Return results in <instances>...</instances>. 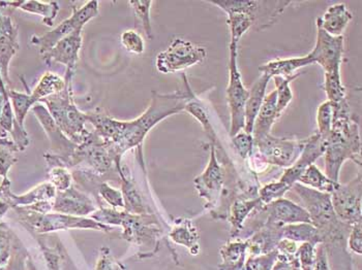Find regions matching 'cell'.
I'll return each instance as SVG.
<instances>
[{"label": "cell", "mask_w": 362, "mask_h": 270, "mask_svg": "<svg viewBox=\"0 0 362 270\" xmlns=\"http://www.w3.org/2000/svg\"><path fill=\"white\" fill-rule=\"evenodd\" d=\"M183 82V89L175 92L162 94L153 91L148 108L140 117L131 121L114 119L102 109L86 113L87 121L93 125L95 133L108 144L115 163L122 162V156L129 149H140L149 131L158 123L185 111V104L194 91L185 75Z\"/></svg>", "instance_id": "6da1fadb"}, {"label": "cell", "mask_w": 362, "mask_h": 270, "mask_svg": "<svg viewBox=\"0 0 362 270\" xmlns=\"http://www.w3.org/2000/svg\"><path fill=\"white\" fill-rule=\"evenodd\" d=\"M334 106L332 131L325 140V175L339 183L346 160L361 166V140L358 123L352 119L347 100Z\"/></svg>", "instance_id": "7a4b0ae2"}, {"label": "cell", "mask_w": 362, "mask_h": 270, "mask_svg": "<svg viewBox=\"0 0 362 270\" xmlns=\"http://www.w3.org/2000/svg\"><path fill=\"white\" fill-rule=\"evenodd\" d=\"M290 191L294 192L303 205L312 220V224L318 230L326 249L335 245L344 247L347 245L349 232L352 226L341 222L335 215L330 194L295 183Z\"/></svg>", "instance_id": "3957f363"}, {"label": "cell", "mask_w": 362, "mask_h": 270, "mask_svg": "<svg viewBox=\"0 0 362 270\" xmlns=\"http://www.w3.org/2000/svg\"><path fill=\"white\" fill-rule=\"evenodd\" d=\"M71 84L73 82H66L64 90L44 98L39 104L46 106L62 133L68 136L71 142L79 145L89 135L90 130L86 128V124L88 123L86 113L80 111L75 104Z\"/></svg>", "instance_id": "277c9868"}, {"label": "cell", "mask_w": 362, "mask_h": 270, "mask_svg": "<svg viewBox=\"0 0 362 270\" xmlns=\"http://www.w3.org/2000/svg\"><path fill=\"white\" fill-rule=\"evenodd\" d=\"M16 215L20 223L30 232L31 234L53 233L60 230L91 229L97 231L111 232L113 227L100 224L97 221L85 216L64 215V214L52 213L40 214L31 211L28 207H14Z\"/></svg>", "instance_id": "5b68a950"}, {"label": "cell", "mask_w": 362, "mask_h": 270, "mask_svg": "<svg viewBox=\"0 0 362 270\" xmlns=\"http://www.w3.org/2000/svg\"><path fill=\"white\" fill-rule=\"evenodd\" d=\"M83 167L100 178H111L109 175L117 173L115 159L108 144L95 133L90 131L81 144L78 145L66 163V168Z\"/></svg>", "instance_id": "8992f818"}, {"label": "cell", "mask_w": 362, "mask_h": 270, "mask_svg": "<svg viewBox=\"0 0 362 270\" xmlns=\"http://www.w3.org/2000/svg\"><path fill=\"white\" fill-rule=\"evenodd\" d=\"M229 82H228L227 102L230 111V137L245 129V109L250 91L245 88L241 79V73L237 66L238 44L230 42L229 47Z\"/></svg>", "instance_id": "52a82bcc"}, {"label": "cell", "mask_w": 362, "mask_h": 270, "mask_svg": "<svg viewBox=\"0 0 362 270\" xmlns=\"http://www.w3.org/2000/svg\"><path fill=\"white\" fill-rule=\"evenodd\" d=\"M73 14L64 20L57 27L42 35H33L30 42L39 48L40 55L47 54L58 42L73 33L76 29L84 28L91 20L98 16V1L91 0L86 2L81 8L71 6Z\"/></svg>", "instance_id": "ba28073f"}, {"label": "cell", "mask_w": 362, "mask_h": 270, "mask_svg": "<svg viewBox=\"0 0 362 270\" xmlns=\"http://www.w3.org/2000/svg\"><path fill=\"white\" fill-rule=\"evenodd\" d=\"M31 111L51 142L52 153H46L44 155L48 167L62 166L66 168V163L78 145L71 142L70 138L62 133L44 104H35Z\"/></svg>", "instance_id": "9c48e42d"}, {"label": "cell", "mask_w": 362, "mask_h": 270, "mask_svg": "<svg viewBox=\"0 0 362 270\" xmlns=\"http://www.w3.org/2000/svg\"><path fill=\"white\" fill-rule=\"evenodd\" d=\"M207 52L203 47L182 39H175L166 50L156 56V68L158 73H173L202 63Z\"/></svg>", "instance_id": "30bf717a"}, {"label": "cell", "mask_w": 362, "mask_h": 270, "mask_svg": "<svg viewBox=\"0 0 362 270\" xmlns=\"http://www.w3.org/2000/svg\"><path fill=\"white\" fill-rule=\"evenodd\" d=\"M218 6L223 12L243 13L249 15L254 21V26L262 25V28L272 25L276 18L283 14L291 1H260V0H212L209 1Z\"/></svg>", "instance_id": "8fae6325"}, {"label": "cell", "mask_w": 362, "mask_h": 270, "mask_svg": "<svg viewBox=\"0 0 362 270\" xmlns=\"http://www.w3.org/2000/svg\"><path fill=\"white\" fill-rule=\"evenodd\" d=\"M118 226L124 229L122 234L124 240L142 247H156L163 234L162 227L154 214L134 215L122 211Z\"/></svg>", "instance_id": "7c38bea8"}, {"label": "cell", "mask_w": 362, "mask_h": 270, "mask_svg": "<svg viewBox=\"0 0 362 270\" xmlns=\"http://www.w3.org/2000/svg\"><path fill=\"white\" fill-rule=\"evenodd\" d=\"M305 140H290L268 135L255 144L257 153L263 161L274 166H291L298 159L305 147Z\"/></svg>", "instance_id": "4fadbf2b"}, {"label": "cell", "mask_w": 362, "mask_h": 270, "mask_svg": "<svg viewBox=\"0 0 362 270\" xmlns=\"http://www.w3.org/2000/svg\"><path fill=\"white\" fill-rule=\"evenodd\" d=\"M361 189V173H359L348 184H339L330 194L335 215L341 222L350 226L362 223Z\"/></svg>", "instance_id": "5bb4252c"}, {"label": "cell", "mask_w": 362, "mask_h": 270, "mask_svg": "<svg viewBox=\"0 0 362 270\" xmlns=\"http://www.w3.org/2000/svg\"><path fill=\"white\" fill-rule=\"evenodd\" d=\"M209 149V164L205 171L197 176L194 183L199 196L205 200V207L212 211L216 209L218 200L223 195L226 169L222 166V163L218 161L216 147L210 144Z\"/></svg>", "instance_id": "9a60e30c"}, {"label": "cell", "mask_w": 362, "mask_h": 270, "mask_svg": "<svg viewBox=\"0 0 362 270\" xmlns=\"http://www.w3.org/2000/svg\"><path fill=\"white\" fill-rule=\"evenodd\" d=\"M82 32L83 28L76 29L70 35L58 42L47 54L42 56V60L48 66H51L52 63L66 66V75L64 78L66 82H73L79 61L80 50L83 44Z\"/></svg>", "instance_id": "2e32d148"}, {"label": "cell", "mask_w": 362, "mask_h": 270, "mask_svg": "<svg viewBox=\"0 0 362 270\" xmlns=\"http://www.w3.org/2000/svg\"><path fill=\"white\" fill-rule=\"evenodd\" d=\"M345 39L341 37H332L322 29L320 23L317 21V41L312 52L308 53L319 64L325 73L341 70V60L344 55Z\"/></svg>", "instance_id": "e0dca14e"}, {"label": "cell", "mask_w": 362, "mask_h": 270, "mask_svg": "<svg viewBox=\"0 0 362 270\" xmlns=\"http://www.w3.org/2000/svg\"><path fill=\"white\" fill-rule=\"evenodd\" d=\"M19 32L11 16L0 13V73L10 89V63L19 51Z\"/></svg>", "instance_id": "ac0fdd59"}, {"label": "cell", "mask_w": 362, "mask_h": 270, "mask_svg": "<svg viewBox=\"0 0 362 270\" xmlns=\"http://www.w3.org/2000/svg\"><path fill=\"white\" fill-rule=\"evenodd\" d=\"M98 207L88 194L77 187L71 186L66 191L56 192L53 200V211L75 216H90Z\"/></svg>", "instance_id": "d6986e66"}, {"label": "cell", "mask_w": 362, "mask_h": 270, "mask_svg": "<svg viewBox=\"0 0 362 270\" xmlns=\"http://www.w3.org/2000/svg\"><path fill=\"white\" fill-rule=\"evenodd\" d=\"M325 152V142L322 140L318 133H314L305 140V147L296 162L286 168L283 176L279 178L281 183L292 188L295 183H298L299 178L305 173L310 165L314 164Z\"/></svg>", "instance_id": "ffe728a7"}, {"label": "cell", "mask_w": 362, "mask_h": 270, "mask_svg": "<svg viewBox=\"0 0 362 270\" xmlns=\"http://www.w3.org/2000/svg\"><path fill=\"white\" fill-rule=\"evenodd\" d=\"M264 209L265 223L268 224L281 225V226L297 224V223L312 224L310 216L305 207L286 198H281L270 204L264 205Z\"/></svg>", "instance_id": "44dd1931"}, {"label": "cell", "mask_w": 362, "mask_h": 270, "mask_svg": "<svg viewBox=\"0 0 362 270\" xmlns=\"http://www.w3.org/2000/svg\"><path fill=\"white\" fill-rule=\"evenodd\" d=\"M33 236L41 247L48 270L74 269L73 262L57 236L52 233L33 234Z\"/></svg>", "instance_id": "7402d4cb"}, {"label": "cell", "mask_w": 362, "mask_h": 270, "mask_svg": "<svg viewBox=\"0 0 362 270\" xmlns=\"http://www.w3.org/2000/svg\"><path fill=\"white\" fill-rule=\"evenodd\" d=\"M115 167L117 169L118 176H119L120 183H122V190L120 191H122V197H124V211L134 214V215L153 214L151 207L145 203L144 198H143L136 183L124 173L122 163H116Z\"/></svg>", "instance_id": "603a6c76"}, {"label": "cell", "mask_w": 362, "mask_h": 270, "mask_svg": "<svg viewBox=\"0 0 362 270\" xmlns=\"http://www.w3.org/2000/svg\"><path fill=\"white\" fill-rule=\"evenodd\" d=\"M0 8L8 10H19L28 14L42 17L44 25L53 27L56 17L59 13V4L57 1H37V0H25V1H0Z\"/></svg>", "instance_id": "cb8c5ba5"}, {"label": "cell", "mask_w": 362, "mask_h": 270, "mask_svg": "<svg viewBox=\"0 0 362 270\" xmlns=\"http://www.w3.org/2000/svg\"><path fill=\"white\" fill-rule=\"evenodd\" d=\"M278 119L276 92V90H274L269 94L265 96L262 106H261L258 116L255 120L252 133L254 146L259 140H263L266 136L270 135L272 126Z\"/></svg>", "instance_id": "d4e9b609"}, {"label": "cell", "mask_w": 362, "mask_h": 270, "mask_svg": "<svg viewBox=\"0 0 362 270\" xmlns=\"http://www.w3.org/2000/svg\"><path fill=\"white\" fill-rule=\"evenodd\" d=\"M272 78L265 73H261L259 79L252 85L250 91L249 98L245 104V133L252 135L255 120L258 116L259 111L264 102L266 88Z\"/></svg>", "instance_id": "484cf974"}, {"label": "cell", "mask_w": 362, "mask_h": 270, "mask_svg": "<svg viewBox=\"0 0 362 270\" xmlns=\"http://www.w3.org/2000/svg\"><path fill=\"white\" fill-rule=\"evenodd\" d=\"M353 19V15L345 4H337L329 6L325 14L318 18L322 29L332 37H341L344 30Z\"/></svg>", "instance_id": "4316f807"}, {"label": "cell", "mask_w": 362, "mask_h": 270, "mask_svg": "<svg viewBox=\"0 0 362 270\" xmlns=\"http://www.w3.org/2000/svg\"><path fill=\"white\" fill-rule=\"evenodd\" d=\"M262 204L259 196L256 197H238L230 205L227 216L231 224L232 238H238L245 221L247 220L252 211Z\"/></svg>", "instance_id": "83f0119b"}, {"label": "cell", "mask_w": 362, "mask_h": 270, "mask_svg": "<svg viewBox=\"0 0 362 270\" xmlns=\"http://www.w3.org/2000/svg\"><path fill=\"white\" fill-rule=\"evenodd\" d=\"M169 238L176 245H183L189 250L193 256L200 253V243H199V231L193 221L189 219H180L175 221L174 226L169 232Z\"/></svg>", "instance_id": "f1b7e54d"}, {"label": "cell", "mask_w": 362, "mask_h": 270, "mask_svg": "<svg viewBox=\"0 0 362 270\" xmlns=\"http://www.w3.org/2000/svg\"><path fill=\"white\" fill-rule=\"evenodd\" d=\"M314 60L310 54L303 57L291 58V59H279L263 64L259 68L261 73L269 75L270 78H289L296 75V71L305 66L314 64Z\"/></svg>", "instance_id": "f546056e"}, {"label": "cell", "mask_w": 362, "mask_h": 270, "mask_svg": "<svg viewBox=\"0 0 362 270\" xmlns=\"http://www.w3.org/2000/svg\"><path fill=\"white\" fill-rule=\"evenodd\" d=\"M56 192L57 191L55 187L50 182L42 183L23 195H16L13 193L11 196L10 204L12 209H14V207H30L42 202H53Z\"/></svg>", "instance_id": "4dcf8cb0"}, {"label": "cell", "mask_w": 362, "mask_h": 270, "mask_svg": "<svg viewBox=\"0 0 362 270\" xmlns=\"http://www.w3.org/2000/svg\"><path fill=\"white\" fill-rule=\"evenodd\" d=\"M185 111L191 113L197 121L200 123L201 126L204 129L205 133L209 136V140H211V144L214 145L216 148H218V147L220 149L222 148L221 145L218 144V136H216V130H214V125H212L211 121H210L207 109L205 108L204 104L197 97L195 93H193L189 102L185 104Z\"/></svg>", "instance_id": "1f68e13d"}, {"label": "cell", "mask_w": 362, "mask_h": 270, "mask_svg": "<svg viewBox=\"0 0 362 270\" xmlns=\"http://www.w3.org/2000/svg\"><path fill=\"white\" fill-rule=\"evenodd\" d=\"M281 233H283V238L295 243H310L314 245L322 243L318 230L310 223L285 225L281 229Z\"/></svg>", "instance_id": "d6a6232c"}, {"label": "cell", "mask_w": 362, "mask_h": 270, "mask_svg": "<svg viewBox=\"0 0 362 270\" xmlns=\"http://www.w3.org/2000/svg\"><path fill=\"white\" fill-rule=\"evenodd\" d=\"M64 87H66V82H64V78L48 71L42 75L35 88L29 94H30L33 104H37L44 98L54 95L64 90Z\"/></svg>", "instance_id": "836d02e7"}, {"label": "cell", "mask_w": 362, "mask_h": 270, "mask_svg": "<svg viewBox=\"0 0 362 270\" xmlns=\"http://www.w3.org/2000/svg\"><path fill=\"white\" fill-rule=\"evenodd\" d=\"M222 263L218 269L226 270L245 264L247 255V240H233L223 245L220 251Z\"/></svg>", "instance_id": "e575fe53"}, {"label": "cell", "mask_w": 362, "mask_h": 270, "mask_svg": "<svg viewBox=\"0 0 362 270\" xmlns=\"http://www.w3.org/2000/svg\"><path fill=\"white\" fill-rule=\"evenodd\" d=\"M298 183L317 191L328 194H332L339 186V183L330 180L315 164L310 165L305 169V173L299 178Z\"/></svg>", "instance_id": "d590c367"}, {"label": "cell", "mask_w": 362, "mask_h": 270, "mask_svg": "<svg viewBox=\"0 0 362 270\" xmlns=\"http://www.w3.org/2000/svg\"><path fill=\"white\" fill-rule=\"evenodd\" d=\"M324 90L327 96L328 102L332 104H341L347 100V91L341 82V70L325 73Z\"/></svg>", "instance_id": "8d00e7d4"}, {"label": "cell", "mask_w": 362, "mask_h": 270, "mask_svg": "<svg viewBox=\"0 0 362 270\" xmlns=\"http://www.w3.org/2000/svg\"><path fill=\"white\" fill-rule=\"evenodd\" d=\"M153 1L151 0H132L129 6L135 14L136 25H139L144 31L147 39H153V26H151V11Z\"/></svg>", "instance_id": "74e56055"}, {"label": "cell", "mask_w": 362, "mask_h": 270, "mask_svg": "<svg viewBox=\"0 0 362 270\" xmlns=\"http://www.w3.org/2000/svg\"><path fill=\"white\" fill-rule=\"evenodd\" d=\"M29 93H21L14 89H8V95L10 97L11 104H12L13 111H14L16 122L21 127H24L26 116L35 106Z\"/></svg>", "instance_id": "f35d334b"}, {"label": "cell", "mask_w": 362, "mask_h": 270, "mask_svg": "<svg viewBox=\"0 0 362 270\" xmlns=\"http://www.w3.org/2000/svg\"><path fill=\"white\" fill-rule=\"evenodd\" d=\"M301 73H296L289 78L274 77V84H276V111L278 117H281L286 109L291 104L293 99V92L290 84L292 81L300 75Z\"/></svg>", "instance_id": "ab89813d"}, {"label": "cell", "mask_w": 362, "mask_h": 270, "mask_svg": "<svg viewBox=\"0 0 362 270\" xmlns=\"http://www.w3.org/2000/svg\"><path fill=\"white\" fill-rule=\"evenodd\" d=\"M95 198L98 203V207L100 205V200L110 205L112 209H124V197H122V191L111 187L107 180H102L98 183L95 192Z\"/></svg>", "instance_id": "60d3db41"}, {"label": "cell", "mask_w": 362, "mask_h": 270, "mask_svg": "<svg viewBox=\"0 0 362 270\" xmlns=\"http://www.w3.org/2000/svg\"><path fill=\"white\" fill-rule=\"evenodd\" d=\"M227 23L231 31V42L238 44L241 37L254 26V21L249 15L243 13H229Z\"/></svg>", "instance_id": "b9f144b4"}, {"label": "cell", "mask_w": 362, "mask_h": 270, "mask_svg": "<svg viewBox=\"0 0 362 270\" xmlns=\"http://www.w3.org/2000/svg\"><path fill=\"white\" fill-rule=\"evenodd\" d=\"M16 238L17 235L8 225L4 222H0V270H4L10 260Z\"/></svg>", "instance_id": "7bdbcfd3"}, {"label": "cell", "mask_w": 362, "mask_h": 270, "mask_svg": "<svg viewBox=\"0 0 362 270\" xmlns=\"http://www.w3.org/2000/svg\"><path fill=\"white\" fill-rule=\"evenodd\" d=\"M332 122H334V106L327 100L321 104L317 111V125H318L317 133L320 135L324 142L332 131Z\"/></svg>", "instance_id": "ee69618b"}, {"label": "cell", "mask_w": 362, "mask_h": 270, "mask_svg": "<svg viewBox=\"0 0 362 270\" xmlns=\"http://www.w3.org/2000/svg\"><path fill=\"white\" fill-rule=\"evenodd\" d=\"M290 190H291L290 187L279 180L278 182L269 183V184L265 185L262 188L259 189L258 196L262 204L267 205L276 202V200L284 198L285 194L289 192Z\"/></svg>", "instance_id": "f6af8a7d"}, {"label": "cell", "mask_w": 362, "mask_h": 270, "mask_svg": "<svg viewBox=\"0 0 362 270\" xmlns=\"http://www.w3.org/2000/svg\"><path fill=\"white\" fill-rule=\"evenodd\" d=\"M49 182L55 187L56 191L62 192L73 186V176L69 169L62 166L48 167Z\"/></svg>", "instance_id": "bcb514c9"}, {"label": "cell", "mask_w": 362, "mask_h": 270, "mask_svg": "<svg viewBox=\"0 0 362 270\" xmlns=\"http://www.w3.org/2000/svg\"><path fill=\"white\" fill-rule=\"evenodd\" d=\"M28 253L24 247L23 243L19 238H16L10 260L4 270H28Z\"/></svg>", "instance_id": "7dc6e473"}, {"label": "cell", "mask_w": 362, "mask_h": 270, "mask_svg": "<svg viewBox=\"0 0 362 270\" xmlns=\"http://www.w3.org/2000/svg\"><path fill=\"white\" fill-rule=\"evenodd\" d=\"M278 251L269 252L263 255L252 256L249 255L245 259V270H272L278 259Z\"/></svg>", "instance_id": "c3c4849f"}, {"label": "cell", "mask_w": 362, "mask_h": 270, "mask_svg": "<svg viewBox=\"0 0 362 270\" xmlns=\"http://www.w3.org/2000/svg\"><path fill=\"white\" fill-rule=\"evenodd\" d=\"M120 42L131 54L141 55L145 51V42L139 32L136 30H126L120 35Z\"/></svg>", "instance_id": "681fc988"}, {"label": "cell", "mask_w": 362, "mask_h": 270, "mask_svg": "<svg viewBox=\"0 0 362 270\" xmlns=\"http://www.w3.org/2000/svg\"><path fill=\"white\" fill-rule=\"evenodd\" d=\"M232 146L235 149L236 153L243 158L247 160L251 157L254 152V140L252 136L245 131H240L235 136L231 137Z\"/></svg>", "instance_id": "f907efd6"}, {"label": "cell", "mask_w": 362, "mask_h": 270, "mask_svg": "<svg viewBox=\"0 0 362 270\" xmlns=\"http://www.w3.org/2000/svg\"><path fill=\"white\" fill-rule=\"evenodd\" d=\"M95 270H127L126 267L118 262L111 255L110 250L103 247L100 251L97 265Z\"/></svg>", "instance_id": "816d5d0a"}, {"label": "cell", "mask_w": 362, "mask_h": 270, "mask_svg": "<svg viewBox=\"0 0 362 270\" xmlns=\"http://www.w3.org/2000/svg\"><path fill=\"white\" fill-rule=\"evenodd\" d=\"M15 154L16 152L13 149L0 147V176L2 178H8V171L17 163L18 158Z\"/></svg>", "instance_id": "f5cc1de1"}, {"label": "cell", "mask_w": 362, "mask_h": 270, "mask_svg": "<svg viewBox=\"0 0 362 270\" xmlns=\"http://www.w3.org/2000/svg\"><path fill=\"white\" fill-rule=\"evenodd\" d=\"M362 223L354 225L349 232L347 245L353 253L362 255Z\"/></svg>", "instance_id": "db71d44e"}, {"label": "cell", "mask_w": 362, "mask_h": 270, "mask_svg": "<svg viewBox=\"0 0 362 270\" xmlns=\"http://www.w3.org/2000/svg\"><path fill=\"white\" fill-rule=\"evenodd\" d=\"M272 270H301L297 256H281L278 255L276 263Z\"/></svg>", "instance_id": "11a10c76"}, {"label": "cell", "mask_w": 362, "mask_h": 270, "mask_svg": "<svg viewBox=\"0 0 362 270\" xmlns=\"http://www.w3.org/2000/svg\"><path fill=\"white\" fill-rule=\"evenodd\" d=\"M297 249H298L297 243L283 238L276 245V250L279 255L291 257L296 255Z\"/></svg>", "instance_id": "9f6ffc18"}, {"label": "cell", "mask_w": 362, "mask_h": 270, "mask_svg": "<svg viewBox=\"0 0 362 270\" xmlns=\"http://www.w3.org/2000/svg\"><path fill=\"white\" fill-rule=\"evenodd\" d=\"M12 194L13 192L11 191L10 180H8V178H4L1 184H0V200L10 203Z\"/></svg>", "instance_id": "6f0895ef"}, {"label": "cell", "mask_w": 362, "mask_h": 270, "mask_svg": "<svg viewBox=\"0 0 362 270\" xmlns=\"http://www.w3.org/2000/svg\"><path fill=\"white\" fill-rule=\"evenodd\" d=\"M12 209L10 203L6 202H4V200H0V219L2 218L6 213H8V209Z\"/></svg>", "instance_id": "680465c9"}, {"label": "cell", "mask_w": 362, "mask_h": 270, "mask_svg": "<svg viewBox=\"0 0 362 270\" xmlns=\"http://www.w3.org/2000/svg\"><path fill=\"white\" fill-rule=\"evenodd\" d=\"M226 270H245V264L238 265V266L232 267V269H226Z\"/></svg>", "instance_id": "91938a15"}, {"label": "cell", "mask_w": 362, "mask_h": 270, "mask_svg": "<svg viewBox=\"0 0 362 270\" xmlns=\"http://www.w3.org/2000/svg\"><path fill=\"white\" fill-rule=\"evenodd\" d=\"M0 86L6 87V84H4V79H2L1 73H0Z\"/></svg>", "instance_id": "94428289"}]
</instances>
